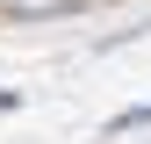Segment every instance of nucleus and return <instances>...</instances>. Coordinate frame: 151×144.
<instances>
[{"mask_svg": "<svg viewBox=\"0 0 151 144\" xmlns=\"http://www.w3.org/2000/svg\"><path fill=\"white\" fill-rule=\"evenodd\" d=\"M14 22H58V14H79L86 0H0Z\"/></svg>", "mask_w": 151, "mask_h": 144, "instance_id": "nucleus-1", "label": "nucleus"}]
</instances>
